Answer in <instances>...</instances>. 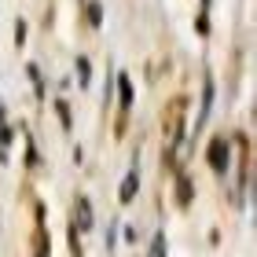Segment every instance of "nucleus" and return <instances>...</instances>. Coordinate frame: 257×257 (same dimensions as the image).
<instances>
[{
    "instance_id": "423d86ee",
    "label": "nucleus",
    "mask_w": 257,
    "mask_h": 257,
    "mask_svg": "<svg viewBox=\"0 0 257 257\" xmlns=\"http://www.w3.org/2000/svg\"><path fill=\"white\" fill-rule=\"evenodd\" d=\"M155 257H166V239H162V235L155 239Z\"/></svg>"
},
{
    "instance_id": "20e7f679",
    "label": "nucleus",
    "mask_w": 257,
    "mask_h": 257,
    "mask_svg": "<svg viewBox=\"0 0 257 257\" xmlns=\"http://www.w3.org/2000/svg\"><path fill=\"white\" fill-rule=\"evenodd\" d=\"M81 228H92V206L81 202Z\"/></svg>"
},
{
    "instance_id": "39448f33",
    "label": "nucleus",
    "mask_w": 257,
    "mask_h": 257,
    "mask_svg": "<svg viewBox=\"0 0 257 257\" xmlns=\"http://www.w3.org/2000/svg\"><path fill=\"white\" fill-rule=\"evenodd\" d=\"M118 85H121V103H125V107H128V103H133V88H128V81H125V77L118 81Z\"/></svg>"
},
{
    "instance_id": "7ed1b4c3",
    "label": "nucleus",
    "mask_w": 257,
    "mask_h": 257,
    "mask_svg": "<svg viewBox=\"0 0 257 257\" xmlns=\"http://www.w3.org/2000/svg\"><path fill=\"white\" fill-rule=\"evenodd\" d=\"M77 74H81V77H77L81 85H88V81H92V66H88V59H81V63H77Z\"/></svg>"
},
{
    "instance_id": "f03ea898",
    "label": "nucleus",
    "mask_w": 257,
    "mask_h": 257,
    "mask_svg": "<svg viewBox=\"0 0 257 257\" xmlns=\"http://www.w3.org/2000/svg\"><path fill=\"white\" fill-rule=\"evenodd\" d=\"M136 169L133 173H128V177H125V184H121V202H133V198H136Z\"/></svg>"
},
{
    "instance_id": "f257e3e1",
    "label": "nucleus",
    "mask_w": 257,
    "mask_h": 257,
    "mask_svg": "<svg viewBox=\"0 0 257 257\" xmlns=\"http://www.w3.org/2000/svg\"><path fill=\"white\" fill-rule=\"evenodd\" d=\"M209 162H213V169H224V162H228V140H213V147H209Z\"/></svg>"
}]
</instances>
